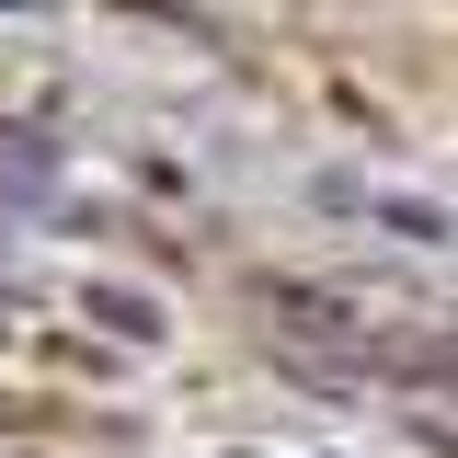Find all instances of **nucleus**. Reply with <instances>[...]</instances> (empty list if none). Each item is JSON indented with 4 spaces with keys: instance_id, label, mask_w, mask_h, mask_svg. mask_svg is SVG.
<instances>
[]
</instances>
